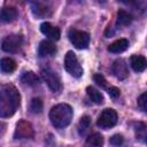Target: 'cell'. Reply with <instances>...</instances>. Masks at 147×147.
Returning <instances> with one entry per match:
<instances>
[{
    "label": "cell",
    "instance_id": "1",
    "mask_svg": "<svg viewBox=\"0 0 147 147\" xmlns=\"http://www.w3.org/2000/svg\"><path fill=\"white\" fill-rule=\"evenodd\" d=\"M20 93L13 85H6L0 90V117H10L20 106Z\"/></svg>",
    "mask_w": 147,
    "mask_h": 147
},
{
    "label": "cell",
    "instance_id": "2",
    "mask_svg": "<svg viewBox=\"0 0 147 147\" xmlns=\"http://www.w3.org/2000/svg\"><path fill=\"white\" fill-rule=\"evenodd\" d=\"M49 119L55 127H65L72 119V108L67 103H59L51 109Z\"/></svg>",
    "mask_w": 147,
    "mask_h": 147
},
{
    "label": "cell",
    "instance_id": "3",
    "mask_svg": "<svg viewBox=\"0 0 147 147\" xmlns=\"http://www.w3.org/2000/svg\"><path fill=\"white\" fill-rule=\"evenodd\" d=\"M64 69L74 77L79 78L83 75V68L76 56V54L69 51L64 56Z\"/></svg>",
    "mask_w": 147,
    "mask_h": 147
},
{
    "label": "cell",
    "instance_id": "4",
    "mask_svg": "<svg viewBox=\"0 0 147 147\" xmlns=\"http://www.w3.org/2000/svg\"><path fill=\"white\" fill-rule=\"evenodd\" d=\"M69 39H70L71 44L78 49L86 48L90 44V34L85 31H80V30H76V29L70 30Z\"/></svg>",
    "mask_w": 147,
    "mask_h": 147
},
{
    "label": "cell",
    "instance_id": "5",
    "mask_svg": "<svg viewBox=\"0 0 147 147\" xmlns=\"http://www.w3.org/2000/svg\"><path fill=\"white\" fill-rule=\"evenodd\" d=\"M116 123H117V113L114 109H111V108L105 109L100 114V116H99V118L96 121L98 126H100L102 129L113 127Z\"/></svg>",
    "mask_w": 147,
    "mask_h": 147
},
{
    "label": "cell",
    "instance_id": "6",
    "mask_svg": "<svg viewBox=\"0 0 147 147\" xmlns=\"http://www.w3.org/2000/svg\"><path fill=\"white\" fill-rule=\"evenodd\" d=\"M22 41H23L22 36H20V34H9L2 40L1 48L7 53H15L20 49V47L22 45Z\"/></svg>",
    "mask_w": 147,
    "mask_h": 147
},
{
    "label": "cell",
    "instance_id": "7",
    "mask_svg": "<svg viewBox=\"0 0 147 147\" xmlns=\"http://www.w3.org/2000/svg\"><path fill=\"white\" fill-rule=\"evenodd\" d=\"M40 74L44 82L48 85V87L53 92H59L61 90V80L53 70H51L49 68H46V69H42Z\"/></svg>",
    "mask_w": 147,
    "mask_h": 147
},
{
    "label": "cell",
    "instance_id": "8",
    "mask_svg": "<svg viewBox=\"0 0 147 147\" xmlns=\"http://www.w3.org/2000/svg\"><path fill=\"white\" fill-rule=\"evenodd\" d=\"M33 134H34L33 127L31 123H29L28 121L22 119L16 124V129L14 132L15 139H29V138H32Z\"/></svg>",
    "mask_w": 147,
    "mask_h": 147
},
{
    "label": "cell",
    "instance_id": "9",
    "mask_svg": "<svg viewBox=\"0 0 147 147\" xmlns=\"http://www.w3.org/2000/svg\"><path fill=\"white\" fill-rule=\"evenodd\" d=\"M111 70H113V74L115 75V77L118 78L119 80H123V79H125V78L129 76L127 65H126L125 61L122 60V59L116 60V61L113 63Z\"/></svg>",
    "mask_w": 147,
    "mask_h": 147
},
{
    "label": "cell",
    "instance_id": "10",
    "mask_svg": "<svg viewBox=\"0 0 147 147\" xmlns=\"http://www.w3.org/2000/svg\"><path fill=\"white\" fill-rule=\"evenodd\" d=\"M30 5H31V10L36 17L41 18V17H46L51 15V8L46 3L34 1V2H31Z\"/></svg>",
    "mask_w": 147,
    "mask_h": 147
},
{
    "label": "cell",
    "instance_id": "11",
    "mask_svg": "<svg viewBox=\"0 0 147 147\" xmlns=\"http://www.w3.org/2000/svg\"><path fill=\"white\" fill-rule=\"evenodd\" d=\"M40 31H41L46 37H48V38L52 39V40H59V39H60V36H61L60 30H59L57 28H55L54 25H52L51 23H48V22L41 23V25H40Z\"/></svg>",
    "mask_w": 147,
    "mask_h": 147
},
{
    "label": "cell",
    "instance_id": "12",
    "mask_svg": "<svg viewBox=\"0 0 147 147\" xmlns=\"http://www.w3.org/2000/svg\"><path fill=\"white\" fill-rule=\"evenodd\" d=\"M56 53V46L49 41V40H42L40 44H39V47H38V54L39 56L44 57V56H51V55H54Z\"/></svg>",
    "mask_w": 147,
    "mask_h": 147
},
{
    "label": "cell",
    "instance_id": "13",
    "mask_svg": "<svg viewBox=\"0 0 147 147\" xmlns=\"http://www.w3.org/2000/svg\"><path fill=\"white\" fill-rule=\"evenodd\" d=\"M17 17V10L14 7H3L0 9V21L3 23H10Z\"/></svg>",
    "mask_w": 147,
    "mask_h": 147
},
{
    "label": "cell",
    "instance_id": "14",
    "mask_svg": "<svg viewBox=\"0 0 147 147\" xmlns=\"http://www.w3.org/2000/svg\"><path fill=\"white\" fill-rule=\"evenodd\" d=\"M130 63H131L132 69L134 71H137V72L144 71L146 69V67H147V61L141 55H132L131 59H130Z\"/></svg>",
    "mask_w": 147,
    "mask_h": 147
},
{
    "label": "cell",
    "instance_id": "15",
    "mask_svg": "<svg viewBox=\"0 0 147 147\" xmlns=\"http://www.w3.org/2000/svg\"><path fill=\"white\" fill-rule=\"evenodd\" d=\"M127 46L129 41L126 39H118L108 46V51L110 53H122L127 48Z\"/></svg>",
    "mask_w": 147,
    "mask_h": 147
},
{
    "label": "cell",
    "instance_id": "16",
    "mask_svg": "<svg viewBox=\"0 0 147 147\" xmlns=\"http://www.w3.org/2000/svg\"><path fill=\"white\" fill-rule=\"evenodd\" d=\"M21 80H22V83H24L28 86H37L39 84V82H40L39 77L34 72H32V71L24 72L22 75V77H21Z\"/></svg>",
    "mask_w": 147,
    "mask_h": 147
},
{
    "label": "cell",
    "instance_id": "17",
    "mask_svg": "<svg viewBox=\"0 0 147 147\" xmlns=\"http://www.w3.org/2000/svg\"><path fill=\"white\" fill-rule=\"evenodd\" d=\"M0 69L5 74H10L16 69V62L10 57H3L0 60Z\"/></svg>",
    "mask_w": 147,
    "mask_h": 147
},
{
    "label": "cell",
    "instance_id": "18",
    "mask_svg": "<svg viewBox=\"0 0 147 147\" xmlns=\"http://www.w3.org/2000/svg\"><path fill=\"white\" fill-rule=\"evenodd\" d=\"M131 22H132L131 14H129L125 10H118V13H117V20H116L117 25H119V26H126Z\"/></svg>",
    "mask_w": 147,
    "mask_h": 147
},
{
    "label": "cell",
    "instance_id": "19",
    "mask_svg": "<svg viewBox=\"0 0 147 147\" xmlns=\"http://www.w3.org/2000/svg\"><path fill=\"white\" fill-rule=\"evenodd\" d=\"M87 147H102L103 146V137L95 132V133H92L88 138H87Z\"/></svg>",
    "mask_w": 147,
    "mask_h": 147
},
{
    "label": "cell",
    "instance_id": "20",
    "mask_svg": "<svg viewBox=\"0 0 147 147\" xmlns=\"http://www.w3.org/2000/svg\"><path fill=\"white\" fill-rule=\"evenodd\" d=\"M86 92H87L88 98H90L94 103L101 105V103L103 102V95L101 94V92H99V91L95 90L94 87H92V86H87Z\"/></svg>",
    "mask_w": 147,
    "mask_h": 147
},
{
    "label": "cell",
    "instance_id": "21",
    "mask_svg": "<svg viewBox=\"0 0 147 147\" xmlns=\"http://www.w3.org/2000/svg\"><path fill=\"white\" fill-rule=\"evenodd\" d=\"M134 131H136V137L137 139H139L140 141L145 142L146 141V137H147V130H146V125L142 122L136 123L134 125Z\"/></svg>",
    "mask_w": 147,
    "mask_h": 147
},
{
    "label": "cell",
    "instance_id": "22",
    "mask_svg": "<svg viewBox=\"0 0 147 147\" xmlns=\"http://www.w3.org/2000/svg\"><path fill=\"white\" fill-rule=\"evenodd\" d=\"M90 125H91V118L90 116L85 115L80 118L79 121V124H78V131H79V134L83 136L86 133V131L90 129Z\"/></svg>",
    "mask_w": 147,
    "mask_h": 147
},
{
    "label": "cell",
    "instance_id": "23",
    "mask_svg": "<svg viewBox=\"0 0 147 147\" xmlns=\"http://www.w3.org/2000/svg\"><path fill=\"white\" fill-rule=\"evenodd\" d=\"M42 107H44V105H42V101H41L40 98H33V99L31 100V102H30V110H31L33 114H39V113H41Z\"/></svg>",
    "mask_w": 147,
    "mask_h": 147
},
{
    "label": "cell",
    "instance_id": "24",
    "mask_svg": "<svg viewBox=\"0 0 147 147\" xmlns=\"http://www.w3.org/2000/svg\"><path fill=\"white\" fill-rule=\"evenodd\" d=\"M138 107L140 108L141 111H144V113L147 111V93L146 92H144L138 98Z\"/></svg>",
    "mask_w": 147,
    "mask_h": 147
},
{
    "label": "cell",
    "instance_id": "25",
    "mask_svg": "<svg viewBox=\"0 0 147 147\" xmlns=\"http://www.w3.org/2000/svg\"><path fill=\"white\" fill-rule=\"evenodd\" d=\"M93 78H94V82H95L99 86H101V87H106V86H107V80H106V78H105L101 74H95Z\"/></svg>",
    "mask_w": 147,
    "mask_h": 147
},
{
    "label": "cell",
    "instance_id": "26",
    "mask_svg": "<svg viewBox=\"0 0 147 147\" xmlns=\"http://www.w3.org/2000/svg\"><path fill=\"white\" fill-rule=\"evenodd\" d=\"M123 141H124V139H123V137L121 134H114L110 138V144L113 146H121L123 144Z\"/></svg>",
    "mask_w": 147,
    "mask_h": 147
},
{
    "label": "cell",
    "instance_id": "27",
    "mask_svg": "<svg viewBox=\"0 0 147 147\" xmlns=\"http://www.w3.org/2000/svg\"><path fill=\"white\" fill-rule=\"evenodd\" d=\"M108 93H109V95H110L111 98H117V96H119L121 91H119L117 87L113 86V87H110V88L108 90Z\"/></svg>",
    "mask_w": 147,
    "mask_h": 147
},
{
    "label": "cell",
    "instance_id": "28",
    "mask_svg": "<svg viewBox=\"0 0 147 147\" xmlns=\"http://www.w3.org/2000/svg\"><path fill=\"white\" fill-rule=\"evenodd\" d=\"M5 132H6V124L0 122V138L5 134Z\"/></svg>",
    "mask_w": 147,
    "mask_h": 147
}]
</instances>
